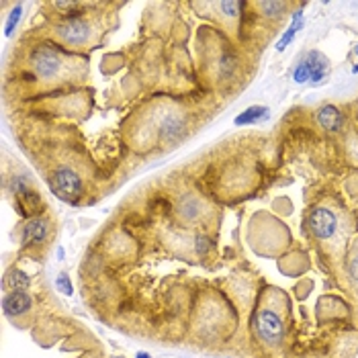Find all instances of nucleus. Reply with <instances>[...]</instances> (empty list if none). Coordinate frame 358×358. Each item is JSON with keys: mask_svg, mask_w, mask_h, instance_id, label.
Listing matches in <instances>:
<instances>
[{"mask_svg": "<svg viewBox=\"0 0 358 358\" xmlns=\"http://www.w3.org/2000/svg\"><path fill=\"white\" fill-rule=\"evenodd\" d=\"M31 287V276L27 273H23L21 268H13L8 271L4 276V289L10 291H27Z\"/></svg>", "mask_w": 358, "mask_h": 358, "instance_id": "nucleus-12", "label": "nucleus"}, {"mask_svg": "<svg viewBox=\"0 0 358 358\" xmlns=\"http://www.w3.org/2000/svg\"><path fill=\"white\" fill-rule=\"evenodd\" d=\"M33 307V297L27 291H10L2 299V309L6 317H21L31 311Z\"/></svg>", "mask_w": 358, "mask_h": 358, "instance_id": "nucleus-8", "label": "nucleus"}, {"mask_svg": "<svg viewBox=\"0 0 358 358\" xmlns=\"http://www.w3.org/2000/svg\"><path fill=\"white\" fill-rule=\"evenodd\" d=\"M346 275L350 278V282L358 287V242L350 246V252L346 256Z\"/></svg>", "mask_w": 358, "mask_h": 358, "instance_id": "nucleus-14", "label": "nucleus"}, {"mask_svg": "<svg viewBox=\"0 0 358 358\" xmlns=\"http://www.w3.org/2000/svg\"><path fill=\"white\" fill-rule=\"evenodd\" d=\"M57 287H59L62 291L66 289V295H72V285H70V280H68V276L66 275L57 276Z\"/></svg>", "mask_w": 358, "mask_h": 358, "instance_id": "nucleus-16", "label": "nucleus"}, {"mask_svg": "<svg viewBox=\"0 0 358 358\" xmlns=\"http://www.w3.org/2000/svg\"><path fill=\"white\" fill-rule=\"evenodd\" d=\"M64 55L59 54L55 48L50 45H39L29 55V68L35 74L37 80L41 83H54L62 76L64 70Z\"/></svg>", "mask_w": 358, "mask_h": 358, "instance_id": "nucleus-4", "label": "nucleus"}, {"mask_svg": "<svg viewBox=\"0 0 358 358\" xmlns=\"http://www.w3.org/2000/svg\"><path fill=\"white\" fill-rule=\"evenodd\" d=\"M330 72V59L322 52H309L293 70V80L297 84L313 83L320 84L328 78Z\"/></svg>", "mask_w": 358, "mask_h": 358, "instance_id": "nucleus-5", "label": "nucleus"}, {"mask_svg": "<svg viewBox=\"0 0 358 358\" xmlns=\"http://www.w3.org/2000/svg\"><path fill=\"white\" fill-rule=\"evenodd\" d=\"M178 215L180 220L185 221H196L203 215V207H201V201L194 196V194H187L180 199L178 203Z\"/></svg>", "mask_w": 358, "mask_h": 358, "instance_id": "nucleus-10", "label": "nucleus"}, {"mask_svg": "<svg viewBox=\"0 0 358 358\" xmlns=\"http://www.w3.org/2000/svg\"><path fill=\"white\" fill-rule=\"evenodd\" d=\"M117 358H121V357H117Z\"/></svg>", "mask_w": 358, "mask_h": 358, "instance_id": "nucleus-19", "label": "nucleus"}, {"mask_svg": "<svg viewBox=\"0 0 358 358\" xmlns=\"http://www.w3.org/2000/svg\"><path fill=\"white\" fill-rule=\"evenodd\" d=\"M50 236V221L48 217H31V220L23 225L21 229V246L29 248V246H39L48 240Z\"/></svg>", "mask_w": 358, "mask_h": 358, "instance_id": "nucleus-7", "label": "nucleus"}, {"mask_svg": "<svg viewBox=\"0 0 358 358\" xmlns=\"http://www.w3.org/2000/svg\"><path fill=\"white\" fill-rule=\"evenodd\" d=\"M344 220L340 215L338 209H331L328 205H317L309 211L307 215V231L311 234V238L324 246L330 248V254L338 248V240H346L344 234Z\"/></svg>", "mask_w": 358, "mask_h": 358, "instance_id": "nucleus-2", "label": "nucleus"}, {"mask_svg": "<svg viewBox=\"0 0 358 358\" xmlns=\"http://www.w3.org/2000/svg\"><path fill=\"white\" fill-rule=\"evenodd\" d=\"M21 15H23V4L19 2V4H15V8L10 10V17H8V21H6V27H4L6 37H10V35L15 33V29L19 25V21H21Z\"/></svg>", "mask_w": 358, "mask_h": 358, "instance_id": "nucleus-15", "label": "nucleus"}, {"mask_svg": "<svg viewBox=\"0 0 358 358\" xmlns=\"http://www.w3.org/2000/svg\"><path fill=\"white\" fill-rule=\"evenodd\" d=\"M301 27H303V13H301V10H297V13H295V17H293V23L289 25L287 33L280 37V41H278L276 50H278V52H285V50H287V45L295 39L297 31H299Z\"/></svg>", "mask_w": 358, "mask_h": 358, "instance_id": "nucleus-13", "label": "nucleus"}, {"mask_svg": "<svg viewBox=\"0 0 358 358\" xmlns=\"http://www.w3.org/2000/svg\"><path fill=\"white\" fill-rule=\"evenodd\" d=\"M271 117V109L268 107H260V105H254L248 107L242 115L236 117V125H252V123H260V121H266Z\"/></svg>", "mask_w": 358, "mask_h": 358, "instance_id": "nucleus-11", "label": "nucleus"}, {"mask_svg": "<svg viewBox=\"0 0 358 358\" xmlns=\"http://www.w3.org/2000/svg\"><path fill=\"white\" fill-rule=\"evenodd\" d=\"M291 324V303L289 297L275 287L264 289L252 315V336L254 342L264 352H276L282 348Z\"/></svg>", "mask_w": 358, "mask_h": 358, "instance_id": "nucleus-1", "label": "nucleus"}, {"mask_svg": "<svg viewBox=\"0 0 358 358\" xmlns=\"http://www.w3.org/2000/svg\"><path fill=\"white\" fill-rule=\"evenodd\" d=\"M52 191L66 203H76L84 193L83 178L72 168H57L52 174Z\"/></svg>", "mask_w": 358, "mask_h": 358, "instance_id": "nucleus-6", "label": "nucleus"}, {"mask_svg": "<svg viewBox=\"0 0 358 358\" xmlns=\"http://www.w3.org/2000/svg\"><path fill=\"white\" fill-rule=\"evenodd\" d=\"M54 35L57 43L70 50H80V48H88L94 41V27L84 17H68L55 25Z\"/></svg>", "mask_w": 358, "mask_h": 358, "instance_id": "nucleus-3", "label": "nucleus"}, {"mask_svg": "<svg viewBox=\"0 0 358 358\" xmlns=\"http://www.w3.org/2000/svg\"><path fill=\"white\" fill-rule=\"evenodd\" d=\"M357 54H358V45H357Z\"/></svg>", "mask_w": 358, "mask_h": 358, "instance_id": "nucleus-18", "label": "nucleus"}, {"mask_svg": "<svg viewBox=\"0 0 358 358\" xmlns=\"http://www.w3.org/2000/svg\"><path fill=\"white\" fill-rule=\"evenodd\" d=\"M317 123L324 129L336 134V131H340L344 127V115L336 109L334 105H326V107H322V109L317 110Z\"/></svg>", "mask_w": 358, "mask_h": 358, "instance_id": "nucleus-9", "label": "nucleus"}, {"mask_svg": "<svg viewBox=\"0 0 358 358\" xmlns=\"http://www.w3.org/2000/svg\"><path fill=\"white\" fill-rule=\"evenodd\" d=\"M138 358H150V355H145V352H139Z\"/></svg>", "mask_w": 358, "mask_h": 358, "instance_id": "nucleus-17", "label": "nucleus"}]
</instances>
